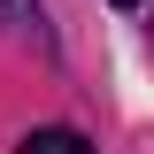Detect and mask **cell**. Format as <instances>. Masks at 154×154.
<instances>
[{
  "label": "cell",
  "mask_w": 154,
  "mask_h": 154,
  "mask_svg": "<svg viewBox=\"0 0 154 154\" xmlns=\"http://www.w3.org/2000/svg\"><path fill=\"white\" fill-rule=\"evenodd\" d=\"M23 154H93V146H85V131H69V123H46V131L23 139Z\"/></svg>",
  "instance_id": "cell-1"
},
{
  "label": "cell",
  "mask_w": 154,
  "mask_h": 154,
  "mask_svg": "<svg viewBox=\"0 0 154 154\" xmlns=\"http://www.w3.org/2000/svg\"><path fill=\"white\" fill-rule=\"evenodd\" d=\"M0 31H31L38 38V0H0Z\"/></svg>",
  "instance_id": "cell-2"
},
{
  "label": "cell",
  "mask_w": 154,
  "mask_h": 154,
  "mask_svg": "<svg viewBox=\"0 0 154 154\" xmlns=\"http://www.w3.org/2000/svg\"><path fill=\"white\" fill-rule=\"evenodd\" d=\"M116 8H139V0H116Z\"/></svg>",
  "instance_id": "cell-3"
}]
</instances>
